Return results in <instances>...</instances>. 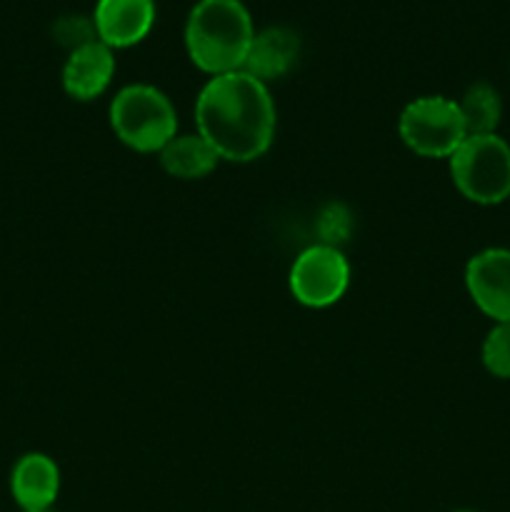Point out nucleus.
Segmentation results:
<instances>
[{
  "label": "nucleus",
  "mask_w": 510,
  "mask_h": 512,
  "mask_svg": "<svg viewBox=\"0 0 510 512\" xmlns=\"http://www.w3.org/2000/svg\"><path fill=\"white\" fill-rule=\"evenodd\" d=\"M195 133L203 135L220 160L253 163L275 140L278 110L270 88L245 70L215 75L195 98Z\"/></svg>",
  "instance_id": "obj_1"
},
{
  "label": "nucleus",
  "mask_w": 510,
  "mask_h": 512,
  "mask_svg": "<svg viewBox=\"0 0 510 512\" xmlns=\"http://www.w3.org/2000/svg\"><path fill=\"white\" fill-rule=\"evenodd\" d=\"M450 512H480V510H450Z\"/></svg>",
  "instance_id": "obj_17"
},
{
  "label": "nucleus",
  "mask_w": 510,
  "mask_h": 512,
  "mask_svg": "<svg viewBox=\"0 0 510 512\" xmlns=\"http://www.w3.org/2000/svg\"><path fill=\"white\" fill-rule=\"evenodd\" d=\"M253 38V15L243 0H198L183 30L190 63L210 78L243 70Z\"/></svg>",
  "instance_id": "obj_2"
},
{
  "label": "nucleus",
  "mask_w": 510,
  "mask_h": 512,
  "mask_svg": "<svg viewBox=\"0 0 510 512\" xmlns=\"http://www.w3.org/2000/svg\"><path fill=\"white\" fill-rule=\"evenodd\" d=\"M465 290L493 323H510V248L478 250L465 265Z\"/></svg>",
  "instance_id": "obj_7"
},
{
  "label": "nucleus",
  "mask_w": 510,
  "mask_h": 512,
  "mask_svg": "<svg viewBox=\"0 0 510 512\" xmlns=\"http://www.w3.org/2000/svg\"><path fill=\"white\" fill-rule=\"evenodd\" d=\"M480 360L493 378L510 380V323H493L480 345Z\"/></svg>",
  "instance_id": "obj_14"
},
{
  "label": "nucleus",
  "mask_w": 510,
  "mask_h": 512,
  "mask_svg": "<svg viewBox=\"0 0 510 512\" xmlns=\"http://www.w3.org/2000/svg\"><path fill=\"white\" fill-rule=\"evenodd\" d=\"M448 168L468 203L490 208L510 198V143L498 133L468 135L448 158Z\"/></svg>",
  "instance_id": "obj_4"
},
{
  "label": "nucleus",
  "mask_w": 510,
  "mask_h": 512,
  "mask_svg": "<svg viewBox=\"0 0 510 512\" xmlns=\"http://www.w3.org/2000/svg\"><path fill=\"white\" fill-rule=\"evenodd\" d=\"M300 48H303V40L288 25H268L263 30H255L243 70L268 85L270 80L285 78L295 68Z\"/></svg>",
  "instance_id": "obj_11"
},
{
  "label": "nucleus",
  "mask_w": 510,
  "mask_h": 512,
  "mask_svg": "<svg viewBox=\"0 0 510 512\" xmlns=\"http://www.w3.org/2000/svg\"><path fill=\"white\" fill-rule=\"evenodd\" d=\"M398 135L418 158L448 160L468 138L458 100L445 95H423L410 100L398 118Z\"/></svg>",
  "instance_id": "obj_5"
},
{
  "label": "nucleus",
  "mask_w": 510,
  "mask_h": 512,
  "mask_svg": "<svg viewBox=\"0 0 510 512\" xmlns=\"http://www.w3.org/2000/svg\"><path fill=\"white\" fill-rule=\"evenodd\" d=\"M155 18H158L155 0H98L93 10L98 40L110 50L143 43L155 28Z\"/></svg>",
  "instance_id": "obj_8"
},
{
  "label": "nucleus",
  "mask_w": 510,
  "mask_h": 512,
  "mask_svg": "<svg viewBox=\"0 0 510 512\" xmlns=\"http://www.w3.org/2000/svg\"><path fill=\"white\" fill-rule=\"evenodd\" d=\"M108 123L125 148L158 155L178 135V110L160 88L133 83L110 100Z\"/></svg>",
  "instance_id": "obj_3"
},
{
  "label": "nucleus",
  "mask_w": 510,
  "mask_h": 512,
  "mask_svg": "<svg viewBox=\"0 0 510 512\" xmlns=\"http://www.w3.org/2000/svg\"><path fill=\"white\" fill-rule=\"evenodd\" d=\"M115 78V50L95 40L68 53L63 65V90L78 103H90L110 88Z\"/></svg>",
  "instance_id": "obj_9"
},
{
  "label": "nucleus",
  "mask_w": 510,
  "mask_h": 512,
  "mask_svg": "<svg viewBox=\"0 0 510 512\" xmlns=\"http://www.w3.org/2000/svg\"><path fill=\"white\" fill-rule=\"evenodd\" d=\"M10 495L20 512H50L60 495V468L50 455L25 453L10 470Z\"/></svg>",
  "instance_id": "obj_10"
},
{
  "label": "nucleus",
  "mask_w": 510,
  "mask_h": 512,
  "mask_svg": "<svg viewBox=\"0 0 510 512\" xmlns=\"http://www.w3.org/2000/svg\"><path fill=\"white\" fill-rule=\"evenodd\" d=\"M350 225H353V220H350L348 208H345V205H340V203H330L318 218L320 243L333 245V248H340V243L348 238Z\"/></svg>",
  "instance_id": "obj_16"
},
{
  "label": "nucleus",
  "mask_w": 510,
  "mask_h": 512,
  "mask_svg": "<svg viewBox=\"0 0 510 512\" xmlns=\"http://www.w3.org/2000/svg\"><path fill=\"white\" fill-rule=\"evenodd\" d=\"M53 40L58 45H63L68 53L90 45L98 40V30H95L93 15H80V13H68L60 15L53 23Z\"/></svg>",
  "instance_id": "obj_15"
},
{
  "label": "nucleus",
  "mask_w": 510,
  "mask_h": 512,
  "mask_svg": "<svg viewBox=\"0 0 510 512\" xmlns=\"http://www.w3.org/2000/svg\"><path fill=\"white\" fill-rule=\"evenodd\" d=\"M165 175L178 180H203L218 168L220 155L200 133H178L158 153Z\"/></svg>",
  "instance_id": "obj_12"
},
{
  "label": "nucleus",
  "mask_w": 510,
  "mask_h": 512,
  "mask_svg": "<svg viewBox=\"0 0 510 512\" xmlns=\"http://www.w3.org/2000/svg\"><path fill=\"white\" fill-rule=\"evenodd\" d=\"M288 288L295 303L323 310L338 303L350 288V263L333 245L315 243L295 255L288 273Z\"/></svg>",
  "instance_id": "obj_6"
},
{
  "label": "nucleus",
  "mask_w": 510,
  "mask_h": 512,
  "mask_svg": "<svg viewBox=\"0 0 510 512\" xmlns=\"http://www.w3.org/2000/svg\"><path fill=\"white\" fill-rule=\"evenodd\" d=\"M460 113H463L468 135H490L498 133V125L503 120V98L495 90V85L478 80L468 85L458 100Z\"/></svg>",
  "instance_id": "obj_13"
}]
</instances>
